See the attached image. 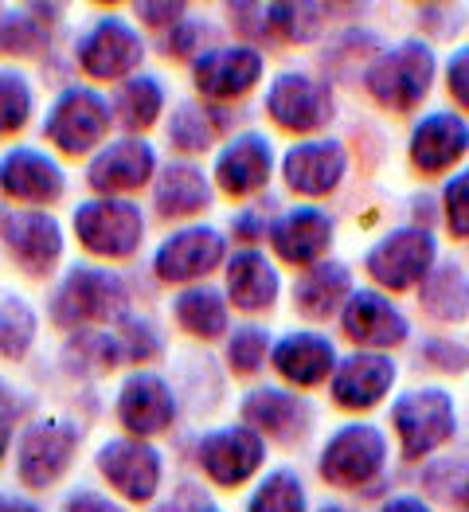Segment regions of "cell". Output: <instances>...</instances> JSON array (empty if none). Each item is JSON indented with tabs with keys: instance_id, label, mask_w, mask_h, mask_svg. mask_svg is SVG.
Wrapping results in <instances>:
<instances>
[{
	"instance_id": "cell-10",
	"label": "cell",
	"mask_w": 469,
	"mask_h": 512,
	"mask_svg": "<svg viewBox=\"0 0 469 512\" xmlns=\"http://www.w3.org/2000/svg\"><path fill=\"white\" fill-rule=\"evenodd\" d=\"M102 477L126 501H153L161 489V454L145 438H114L98 454Z\"/></svg>"
},
{
	"instance_id": "cell-6",
	"label": "cell",
	"mask_w": 469,
	"mask_h": 512,
	"mask_svg": "<svg viewBox=\"0 0 469 512\" xmlns=\"http://www.w3.org/2000/svg\"><path fill=\"white\" fill-rule=\"evenodd\" d=\"M75 235L90 255L98 258H129L137 251L141 235H145V219L141 208L129 200H90L79 204L75 212Z\"/></svg>"
},
{
	"instance_id": "cell-46",
	"label": "cell",
	"mask_w": 469,
	"mask_h": 512,
	"mask_svg": "<svg viewBox=\"0 0 469 512\" xmlns=\"http://www.w3.org/2000/svg\"><path fill=\"white\" fill-rule=\"evenodd\" d=\"M137 16H141L145 24H153V28H165V24H180L184 4H141Z\"/></svg>"
},
{
	"instance_id": "cell-50",
	"label": "cell",
	"mask_w": 469,
	"mask_h": 512,
	"mask_svg": "<svg viewBox=\"0 0 469 512\" xmlns=\"http://www.w3.org/2000/svg\"><path fill=\"white\" fill-rule=\"evenodd\" d=\"M0 512H40L32 501H24V497H0Z\"/></svg>"
},
{
	"instance_id": "cell-17",
	"label": "cell",
	"mask_w": 469,
	"mask_h": 512,
	"mask_svg": "<svg viewBox=\"0 0 469 512\" xmlns=\"http://www.w3.org/2000/svg\"><path fill=\"white\" fill-rule=\"evenodd\" d=\"M341 329L348 341L364 344V348H395L411 333L407 317L387 298L372 294V290H360V294L348 298L341 313Z\"/></svg>"
},
{
	"instance_id": "cell-5",
	"label": "cell",
	"mask_w": 469,
	"mask_h": 512,
	"mask_svg": "<svg viewBox=\"0 0 469 512\" xmlns=\"http://www.w3.org/2000/svg\"><path fill=\"white\" fill-rule=\"evenodd\" d=\"M79 442H83V430L75 427V423H67V419H43L36 427H28L20 434V442H16L20 481L28 489L55 485L67 473V466H71Z\"/></svg>"
},
{
	"instance_id": "cell-11",
	"label": "cell",
	"mask_w": 469,
	"mask_h": 512,
	"mask_svg": "<svg viewBox=\"0 0 469 512\" xmlns=\"http://www.w3.org/2000/svg\"><path fill=\"white\" fill-rule=\"evenodd\" d=\"M141 55H145L141 36L129 28L126 20H118V16L98 20L79 40V67L90 79H110V83L126 79L129 71L141 63Z\"/></svg>"
},
{
	"instance_id": "cell-12",
	"label": "cell",
	"mask_w": 469,
	"mask_h": 512,
	"mask_svg": "<svg viewBox=\"0 0 469 512\" xmlns=\"http://www.w3.org/2000/svg\"><path fill=\"white\" fill-rule=\"evenodd\" d=\"M262 75V55L255 47H212L192 63V79L196 90L212 102H231L243 98Z\"/></svg>"
},
{
	"instance_id": "cell-2",
	"label": "cell",
	"mask_w": 469,
	"mask_h": 512,
	"mask_svg": "<svg viewBox=\"0 0 469 512\" xmlns=\"http://www.w3.org/2000/svg\"><path fill=\"white\" fill-rule=\"evenodd\" d=\"M368 94L395 110V114H411L423 98L430 94L434 83V51L423 40H407L399 47H387L384 55L368 67L364 75Z\"/></svg>"
},
{
	"instance_id": "cell-4",
	"label": "cell",
	"mask_w": 469,
	"mask_h": 512,
	"mask_svg": "<svg viewBox=\"0 0 469 512\" xmlns=\"http://www.w3.org/2000/svg\"><path fill=\"white\" fill-rule=\"evenodd\" d=\"M387 458V438L372 423H352L337 430L321 454V477L337 489H364L372 485Z\"/></svg>"
},
{
	"instance_id": "cell-27",
	"label": "cell",
	"mask_w": 469,
	"mask_h": 512,
	"mask_svg": "<svg viewBox=\"0 0 469 512\" xmlns=\"http://www.w3.org/2000/svg\"><path fill=\"white\" fill-rule=\"evenodd\" d=\"M282 282H278V270L274 262L258 251H239L227 266V294L235 301V309L243 313H258V309H270L278 298Z\"/></svg>"
},
{
	"instance_id": "cell-38",
	"label": "cell",
	"mask_w": 469,
	"mask_h": 512,
	"mask_svg": "<svg viewBox=\"0 0 469 512\" xmlns=\"http://www.w3.org/2000/svg\"><path fill=\"white\" fill-rule=\"evenodd\" d=\"M28 114H32L28 79L16 71H0V137L28 126Z\"/></svg>"
},
{
	"instance_id": "cell-26",
	"label": "cell",
	"mask_w": 469,
	"mask_h": 512,
	"mask_svg": "<svg viewBox=\"0 0 469 512\" xmlns=\"http://www.w3.org/2000/svg\"><path fill=\"white\" fill-rule=\"evenodd\" d=\"M274 368L282 380L298 387H317L325 384L337 368V352L333 344L317 333H290L286 341L274 348Z\"/></svg>"
},
{
	"instance_id": "cell-51",
	"label": "cell",
	"mask_w": 469,
	"mask_h": 512,
	"mask_svg": "<svg viewBox=\"0 0 469 512\" xmlns=\"http://www.w3.org/2000/svg\"><path fill=\"white\" fill-rule=\"evenodd\" d=\"M8 442H12V423H8V419H0V458L8 454Z\"/></svg>"
},
{
	"instance_id": "cell-16",
	"label": "cell",
	"mask_w": 469,
	"mask_h": 512,
	"mask_svg": "<svg viewBox=\"0 0 469 512\" xmlns=\"http://www.w3.org/2000/svg\"><path fill=\"white\" fill-rule=\"evenodd\" d=\"M157 169V157H153V145L141 141V137H126V141H114L106 145L94 161H90V188L102 192V196H114V192H133L141 184H149V176Z\"/></svg>"
},
{
	"instance_id": "cell-44",
	"label": "cell",
	"mask_w": 469,
	"mask_h": 512,
	"mask_svg": "<svg viewBox=\"0 0 469 512\" xmlns=\"http://www.w3.org/2000/svg\"><path fill=\"white\" fill-rule=\"evenodd\" d=\"M204 36H208V28H200V24H192V20H180L169 40V55L188 59L192 51H200V40H204Z\"/></svg>"
},
{
	"instance_id": "cell-33",
	"label": "cell",
	"mask_w": 469,
	"mask_h": 512,
	"mask_svg": "<svg viewBox=\"0 0 469 512\" xmlns=\"http://www.w3.org/2000/svg\"><path fill=\"white\" fill-rule=\"evenodd\" d=\"M219 110H200L192 102H184L169 122V141L184 153H204L212 149L215 133L223 129V118H215Z\"/></svg>"
},
{
	"instance_id": "cell-28",
	"label": "cell",
	"mask_w": 469,
	"mask_h": 512,
	"mask_svg": "<svg viewBox=\"0 0 469 512\" xmlns=\"http://www.w3.org/2000/svg\"><path fill=\"white\" fill-rule=\"evenodd\" d=\"M352 294V274L341 262H313L294 286V305L305 317H329Z\"/></svg>"
},
{
	"instance_id": "cell-24",
	"label": "cell",
	"mask_w": 469,
	"mask_h": 512,
	"mask_svg": "<svg viewBox=\"0 0 469 512\" xmlns=\"http://www.w3.org/2000/svg\"><path fill=\"white\" fill-rule=\"evenodd\" d=\"M270 169H274V153H270V141L258 137V133H243L235 137L219 161H215V180L227 196H251L258 192L266 180H270Z\"/></svg>"
},
{
	"instance_id": "cell-29",
	"label": "cell",
	"mask_w": 469,
	"mask_h": 512,
	"mask_svg": "<svg viewBox=\"0 0 469 512\" xmlns=\"http://www.w3.org/2000/svg\"><path fill=\"white\" fill-rule=\"evenodd\" d=\"M419 301L434 321H462L469 317V278L458 262H442L434 266L423 286H419Z\"/></svg>"
},
{
	"instance_id": "cell-15",
	"label": "cell",
	"mask_w": 469,
	"mask_h": 512,
	"mask_svg": "<svg viewBox=\"0 0 469 512\" xmlns=\"http://www.w3.org/2000/svg\"><path fill=\"white\" fill-rule=\"evenodd\" d=\"M118 419L122 427L133 430L137 438H149V434H161L172 427L176 419V395L172 387L153 376V372H137L122 384L118 395Z\"/></svg>"
},
{
	"instance_id": "cell-18",
	"label": "cell",
	"mask_w": 469,
	"mask_h": 512,
	"mask_svg": "<svg viewBox=\"0 0 469 512\" xmlns=\"http://www.w3.org/2000/svg\"><path fill=\"white\" fill-rule=\"evenodd\" d=\"M243 419L247 427L255 430L258 438H274V442H298L309 434V423H313V411L309 403L282 391V387H258L247 395L243 403Z\"/></svg>"
},
{
	"instance_id": "cell-41",
	"label": "cell",
	"mask_w": 469,
	"mask_h": 512,
	"mask_svg": "<svg viewBox=\"0 0 469 512\" xmlns=\"http://www.w3.org/2000/svg\"><path fill=\"white\" fill-rule=\"evenodd\" d=\"M446 223L458 239H469V169L446 184Z\"/></svg>"
},
{
	"instance_id": "cell-3",
	"label": "cell",
	"mask_w": 469,
	"mask_h": 512,
	"mask_svg": "<svg viewBox=\"0 0 469 512\" xmlns=\"http://www.w3.org/2000/svg\"><path fill=\"white\" fill-rule=\"evenodd\" d=\"M391 427L403 442V458L419 462L434 454L442 442L454 438L458 430V411H454V399L442 391V387H419V391H407L395 399L391 407Z\"/></svg>"
},
{
	"instance_id": "cell-14",
	"label": "cell",
	"mask_w": 469,
	"mask_h": 512,
	"mask_svg": "<svg viewBox=\"0 0 469 512\" xmlns=\"http://www.w3.org/2000/svg\"><path fill=\"white\" fill-rule=\"evenodd\" d=\"M262 454H266V446L251 427L215 430L196 450L200 470L208 473L215 485H243L262 466Z\"/></svg>"
},
{
	"instance_id": "cell-21",
	"label": "cell",
	"mask_w": 469,
	"mask_h": 512,
	"mask_svg": "<svg viewBox=\"0 0 469 512\" xmlns=\"http://www.w3.org/2000/svg\"><path fill=\"white\" fill-rule=\"evenodd\" d=\"M348 157L341 141H301L286 153L282 176L298 196H329L344 180Z\"/></svg>"
},
{
	"instance_id": "cell-45",
	"label": "cell",
	"mask_w": 469,
	"mask_h": 512,
	"mask_svg": "<svg viewBox=\"0 0 469 512\" xmlns=\"http://www.w3.org/2000/svg\"><path fill=\"white\" fill-rule=\"evenodd\" d=\"M63 512H126V509H122V505H114L110 497H98V493H90V489H79V493H71V497H67Z\"/></svg>"
},
{
	"instance_id": "cell-36",
	"label": "cell",
	"mask_w": 469,
	"mask_h": 512,
	"mask_svg": "<svg viewBox=\"0 0 469 512\" xmlns=\"http://www.w3.org/2000/svg\"><path fill=\"white\" fill-rule=\"evenodd\" d=\"M266 16H270V32L286 36L294 43H309L321 36V16L325 8L321 4H266Z\"/></svg>"
},
{
	"instance_id": "cell-39",
	"label": "cell",
	"mask_w": 469,
	"mask_h": 512,
	"mask_svg": "<svg viewBox=\"0 0 469 512\" xmlns=\"http://www.w3.org/2000/svg\"><path fill=\"white\" fill-rule=\"evenodd\" d=\"M266 352H270V337L266 329L258 325H247V329H235V337L227 341V360L239 376H251L266 364Z\"/></svg>"
},
{
	"instance_id": "cell-9",
	"label": "cell",
	"mask_w": 469,
	"mask_h": 512,
	"mask_svg": "<svg viewBox=\"0 0 469 512\" xmlns=\"http://www.w3.org/2000/svg\"><path fill=\"white\" fill-rule=\"evenodd\" d=\"M266 114L290 133H313L333 122V90L313 75H278L266 94Z\"/></svg>"
},
{
	"instance_id": "cell-32",
	"label": "cell",
	"mask_w": 469,
	"mask_h": 512,
	"mask_svg": "<svg viewBox=\"0 0 469 512\" xmlns=\"http://www.w3.org/2000/svg\"><path fill=\"white\" fill-rule=\"evenodd\" d=\"M161 106H165L161 83L149 79V75H141V79H129V83L118 86V94H114V102H110V110H114L110 118L122 129H129V133H137V129H149L157 122Z\"/></svg>"
},
{
	"instance_id": "cell-23",
	"label": "cell",
	"mask_w": 469,
	"mask_h": 512,
	"mask_svg": "<svg viewBox=\"0 0 469 512\" xmlns=\"http://www.w3.org/2000/svg\"><path fill=\"white\" fill-rule=\"evenodd\" d=\"M270 243L290 266H313L333 243V219L317 208H294L270 227Z\"/></svg>"
},
{
	"instance_id": "cell-1",
	"label": "cell",
	"mask_w": 469,
	"mask_h": 512,
	"mask_svg": "<svg viewBox=\"0 0 469 512\" xmlns=\"http://www.w3.org/2000/svg\"><path fill=\"white\" fill-rule=\"evenodd\" d=\"M126 282L114 270L98 266H75L59 282L51 298V321L63 329H86L98 321H118L126 313Z\"/></svg>"
},
{
	"instance_id": "cell-40",
	"label": "cell",
	"mask_w": 469,
	"mask_h": 512,
	"mask_svg": "<svg viewBox=\"0 0 469 512\" xmlns=\"http://www.w3.org/2000/svg\"><path fill=\"white\" fill-rule=\"evenodd\" d=\"M43 36H47L43 20H32L28 12H20V16L0 24V51H8V55H36L43 47Z\"/></svg>"
},
{
	"instance_id": "cell-49",
	"label": "cell",
	"mask_w": 469,
	"mask_h": 512,
	"mask_svg": "<svg viewBox=\"0 0 469 512\" xmlns=\"http://www.w3.org/2000/svg\"><path fill=\"white\" fill-rule=\"evenodd\" d=\"M16 415H20V399H16L8 387L0 384V419H8V423H12Z\"/></svg>"
},
{
	"instance_id": "cell-19",
	"label": "cell",
	"mask_w": 469,
	"mask_h": 512,
	"mask_svg": "<svg viewBox=\"0 0 469 512\" xmlns=\"http://www.w3.org/2000/svg\"><path fill=\"white\" fill-rule=\"evenodd\" d=\"M4 247L28 274H47L63 255V231L47 212H12L4 219Z\"/></svg>"
},
{
	"instance_id": "cell-35",
	"label": "cell",
	"mask_w": 469,
	"mask_h": 512,
	"mask_svg": "<svg viewBox=\"0 0 469 512\" xmlns=\"http://www.w3.org/2000/svg\"><path fill=\"white\" fill-rule=\"evenodd\" d=\"M36 341V313L24 298H8L0 305V356L20 360Z\"/></svg>"
},
{
	"instance_id": "cell-52",
	"label": "cell",
	"mask_w": 469,
	"mask_h": 512,
	"mask_svg": "<svg viewBox=\"0 0 469 512\" xmlns=\"http://www.w3.org/2000/svg\"><path fill=\"white\" fill-rule=\"evenodd\" d=\"M321 512H348V509H337V505H325Z\"/></svg>"
},
{
	"instance_id": "cell-20",
	"label": "cell",
	"mask_w": 469,
	"mask_h": 512,
	"mask_svg": "<svg viewBox=\"0 0 469 512\" xmlns=\"http://www.w3.org/2000/svg\"><path fill=\"white\" fill-rule=\"evenodd\" d=\"M0 192L20 204H55L63 196V169L40 149H12L0 161Z\"/></svg>"
},
{
	"instance_id": "cell-13",
	"label": "cell",
	"mask_w": 469,
	"mask_h": 512,
	"mask_svg": "<svg viewBox=\"0 0 469 512\" xmlns=\"http://www.w3.org/2000/svg\"><path fill=\"white\" fill-rule=\"evenodd\" d=\"M223 251L227 243L215 227H184L161 243L153 266L165 282H196V278H208L223 262Z\"/></svg>"
},
{
	"instance_id": "cell-30",
	"label": "cell",
	"mask_w": 469,
	"mask_h": 512,
	"mask_svg": "<svg viewBox=\"0 0 469 512\" xmlns=\"http://www.w3.org/2000/svg\"><path fill=\"white\" fill-rule=\"evenodd\" d=\"M157 208L169 219H184V215H196L208 208L212 200V188L204 180V172L192 169V165H169L157 180Z\"/></svg>"
},
{
	"instance_id": "cell-7",
	"label": "cell",
	"mask_w": 469,
	"mask_h": 512,
	"mask_svg": "<svg viewBox=\"0 0 469 512\" xmlns=\"http://www.w3.org/2000/svg\"><path fill=\"white\" fill-rule=\"evenodd\" d=\"M106 129H110V106H106V98L94 94V90H86V86H71V90H63L55 98V106H51V114L43 122V137L55 149L79 157V153L94 149L106 137Z\"/></svg>"
},
{
	"instance_id": "cell-8",
	"label": "cell",
	"mask_w": 469,
	"mask_h": 512,
	"mask_svg": "<svg viewBox=\"0 0 469 512\" xmlns=\"http://www.w3.org/2000/svg\"><path fill=\"white\" fill-rule=\"evenodd\" d=\"M434 235L423 227H403V231H391L387 239H380L364 266L368 274L384 286V290H411V286H423L430 270H434Z\"/></svg>"
},
{
	"instance_id": "cell-22",
	"label": "cell",
	"mask_w": 469,
	"mask_h": 512,
	"mask_svg": "<svg viewBox=\"0 0 469 512\" xmlns=\"http://www.w3.org/2000/svg\"><path fill=\"white\" fill-rule=\"evenodd\" d=\"M395 384V364L380 352H356L333 368V399L348 411H368Z\"/></svg>"
},
{
	"instance_id": "cell-37",
	"label": "cell",
	"mask_w": 469,
	"mask_h": 512,
	"mask_svg": "<svg viewBox=\"0 0 469 512\" xmlns=\"http://www.w3.org/2000/svg\"><path fill=\"white\" fill-rule=\"evenodd\" d=\"M247 512H305V489H301L298 473L290 470H274L258 493L251 497Z\"/></svg>"
},
{
	"instance_id": "cell-43",
	"label": "cell",
	"mask_w": 469,
	"mask_h": 512,
	"mask_svg": "<svg viewBox=\"0 0 469 512\" xmlns=\"http://www.w3.org/2000/svg\"><path fill=\"white\" fill-rule=\"evenodd\" d=\"M446 86H450L454 102L469 114V47L454 51V59H450V67H446Z\"/></svg>"
},
{
	"instance_id": "cell-42",
	"label": "cell",
	"mask_w": 469,
	"mask_h": 512,
	"mask_svg": "<svg viewBox=\"0 0 469 512\" xmlns=\"http://www.w3.org/2000/svg\"><path fill=\"white\" fill-rule=\"evenodd\" d=\"M423 360L434 364V368H442V372H466L469 352L454 341H427L423 344Z\"/></svg>"
},
{
	"instance_id": "cell-25",
	"label": "cell",
	"mask_w": 469,
	"mask_h": 512,
	"mask_svg": "<svg viewBox=\"0 0 469 512\" xmlns=\"http://www.w3.org/2000/svg\"><path fill=\"white\" fill-rule=\"evenodd\" d=\"M469 153V126L458 114H430L411 133V161L423 172H446Z\"/></svg>"
},
{
	"instance_id": "cell-31",
	"label": "cell",
	"mask_w": 469,
	"mask_h": 512,
	"mask_svg": "<svg viewBox=\"0 0 469 512\" xmlns=\"http://www.w3.org/2000/svg\"><path fill=\"white\" fill-rule=\"evenodd\" d=\"M172 313H176V325L192 337H204V341H215L227 333V301L219 298L208 286H192L184 290L180 298L172 301Z\"/></svg>"
},
{
	"instance_id": "cell-47",
	"label": "cell",
	"mask_w": 469,
	"mask_h": 512,
	"mask_svg": "<svg viewBox=\"0 0 469 512\" xmlns=\"http://www.w3.org/2000/svg\"><path fill=\"white\" fill-rule=\"evenodd\" d=\"M235 239H262V219L255 212L239 215L235 219Z\"/></svg>"
},
{
	"instance_id": "cell-48",
	"label": "cell",
	"mask_w": 469,
	"mask_h": 512,
	"mask_svg": "<svg viewBox=\"0 0 469 512\" xmlns=\"http://www.w3.org/2000/svg\"><path fill=\"white\" fill-rule=\"evenodd\" d=\"M380 512H430L419 497H395V501H387Z\"/></svg>"
},
{
	"instance_id": "cell-53",
	"label": "cell",
	"mask_w": 469,
	"mask_h": 512,
	"mask_svg": "<svg viewBox=\"0 0 469 512\" xmlns=\"http://www.w3.org/2000/svg\"><path fill=\"white\" fill-rule=\"evenodd\" d=\"M196 512H219V509H208V505H204V509H196Z\"/></svg>"
},
{
	"instance_id": "cell-34",
	"label": "cell",
	"mask_w": 469,
	"mask_h": 512,
	"mask_svg": "<svg viewBox=\"0 0 469 512\" xmlns=\"http://www.w3.org/2000/svg\"><path fill=\"white\" fill-rule=\"evenodd\" d=\"M423 489L434 501L469 512V462H458V458L430 462L427 470H423Z\"/></svg>"
}]
</instances>
